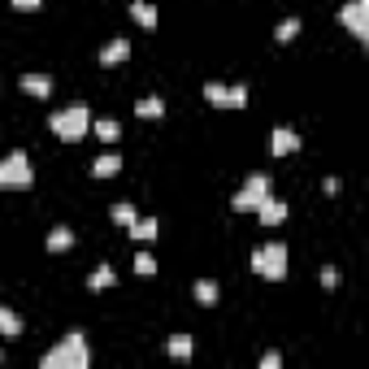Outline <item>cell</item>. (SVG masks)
<instances>
[{
  "mask_svg": "<svg viewBox=\"0 0 369 369\" xmlns=\"http://www.w3.org/2000/svg\"><path fill=\"white\" fill-rule=\"evenodd\" d=\"M91 130H96V135H100V140H105V144H113V140H118V135H122V126H118V122H113V118H100V122H96Z\"/></svg>",
  "mask_w": 369,
  "mask_h": 369,
  "instance_id": "603a6c76",
  "label": "cell"
},
{
  "mask_svg": "<svg viewBox=\"0 0 369 369\" xmlns=\"http://www.w3.org/2000/svg\"><path fill=\"white\" fill-rule=\"evenodd\" d=\"M0 335H9V339L22 335V317H17L13 308H5V304H0Z\"/></svg>",
  "mask_w": 369,
  "mask_h": 369,
  "instance_id": "e0dca14e",
  "label": "cell"
},
{
  "mask_svg": "<svg viewBox=\"0 0 369 369\" xmlns=\"http://www.w3.org/2000/svg\"><path fill=\"white\" fill-rule=\"evenodd\" d=\"M113 283H118V274H113L109 265H100V269H91V274H87V287L91 291H109Z\"/></svg>",
  "mask_w": 369,
  "mask_h": 369,
  "instance_id": "ac0fdd59",
  "label": "cell"
},
{
  "mask_svg": "<svg viewBox=\"0 0 369 369\" xmlns=\"http://www.w3.org/2000/svg\"><path fill=\"white\" fill-rule=\"evenodd\" d=\"M126 230H130V239H140V243H152V239L161 235V222H157V218H135Z\"/></svg>",
  "mask_w": 369,
  "mask_h": 369,
  "instance_id": "9c48e42d",
  "label": "cell"
},
{
  "mask_svg": "<svg viewBox=\"0 0 369 369\" xmlns=\"http://www.w3.org/2000/svg\"><path fill=\"white\" fill-rule=\"evenodd\" d=\"M17 87H22L27 96H35V100H44V96L52 91V79H48V74H22V83H17Z\"/></svg>",
  "mask_w": 369,
  "mask_h": 369,
  "instance_id": "30bf717a",
  "label": "cell"
},
{
  "mask_svg": "<svg viewBox=\"0 0 369 369\" xmlns=\"http://www.w3.org/2000/svg\"><path fill=\"white\" fill-rule=\"evenodd\" d=\"M135 274H157V257H152V252H140V257H135Z\"/></svg>",
  "mask_w": 369,
  "mask_h": 369,
  "instance_id": "cb8c5ba5",
  "label": "cell"
},
{
  "mask_svg": "<svg viewBox=\"0 0 369 369\" xmlns=\"http://www.w3.org/2000/svg\"><path fill=\"white\" fill-rule=\"evenodd\" d=\"M48 126H52L57 140L74 144V140H83V135L91 130V113H87V105H66L61 113H52V118H48Z\"/></svg>",
  "mask_w": 369,
  "mask_h": 369,
  "instance_id": "7a4b0ae2",
  "label": "cell"
},
{
  "mask_svg": "<svg viewBox=\"0 0 369 369\" xmlns=\"http://www.w3.org/2000/svg\"><path fill=\"white\" fill-rule=\"evenodd\" d=\"M296 35H300V17H283V22L274 27V40H278V44H291Z\"/></svg>",
  "mask_w": 369,
  "mask_h": 369,
  "instance_id": "ffe728a7",
  "label": "cell"
},
{
  "mask_svg": "<svg viewBox=\"0 0 369 369\" xmlns=\"http://www.w3.org/2000/svg\"><path fill=\"white\" fill-rule=\"evenodd\" d=\"M87 365H91V347H87L83 330H70V335L57 347H48L44 361H40V369H87Z\"/></svg>",
  "mask_w": 369,
  "mask_h": 369,
  "instance_id": "6da1fadb",
  "label": "cell"
},
{
  "mask_svg": "<svg viewBox=\"0 0 369 369\" xmlns=\"http://www.w3.org/2000/svg\"><path fill=\"white\" fill-rule=\"evenodd\" d=\"M339 22L352 31L361 44H369V0H347V5L339 9Z\"/></svg>",
  "mask_w": 369,
  "mask_h": 369,
  "instance_id": "8992f818",
  "label": "cell"
},
{
  "mask_svg": "<svg viewBox=\"0 0 369 369\" xmlns=\"http://www.w3.org/2000/svg\"><path fill=\"white\" fill-rule=\"evenodd\" d=\"M204 100L213 109H243L248 105V87H226V83H204Z\"/></svg>",
  "mask_w": 369,
  "mask_h": 369,
  "instance_id": "52a82bcc",
  "label": "cell"
},
{
  "mask_svg": "<svg viewBox=\"0 0 369 369\" xmlns=\"http://www.w3.org/2000/svg\"><path fill=\"white\" fill-rule=\"evenodd\" d=\"M265 196H274V183H269V174L257 170V174H248V179H243V187L235 191V196H230V204H235L239 213H248V209L257 213V204H261Z\"/></svg>",
  "mask_w": 369,
  "mask_h": 369,
  "instance_id": "277c9868",
  "label": "cell"
},
{
  "mask_svg": "<svg viewBox=\"0 0 369 369\" xmlns=\"http://www.w3.org/2000/svg\"><path fill=\"white\" fill-rule=\"evenodd\" d=\"M44 248H48V252H66V248H74V230H70V226H57V230H48Z\"/></svg>",
  "mask_w": 369,
  "mask_h": 369,
  "instance_id": "9a60e30c",
  "label": "cell"
},
{
  "mask_svg": "<svg viewBox=\"0 0 369 369\" xmlns=\"http://www.w3.org/2000/svg\"><path fill=\"white\" fill-rule=\"evenodd\" d=\"M0 361H5V356H0Z\"/></svg>",
  "mask_w": 369,
  "mask_h": 369,
  "instance_id": "83f0119b",
  "label": "cell"
},
{
  "mask_svg": "<svg viewBox=\"0 0 369 369\" xmlns=\"http://www.w3.org/2000/svg\"><path fill=\"white\" fill-rule=\"evenodd\" d=\"M44 0H13V9H40Z\"/></svg>",
  "mask_w": 369,
  "mask_h": 369,
  "instance_id": "4316f807",
  "label": "cell"
},
{
  "mask_svg": "<svg viewBox=\"0 0 369 369\" xmlns=\"http://www.w3.org/2000/svg\"><path fill=\"white\" fill-rule=\"evenodd\" d=\"M35 183V170L27 161V152H9L5 161H0V187H31Z\"/></svg>",
  "mask_w": 369,
  "mask_h": 369,
  "instance_id": "5b68a950",
  "label": "cell"
},
{
  "mask_svg": "<svg viewBox=\"0 0 369 369\" xmlns=\"http://www.w3.org/2000/svg\"><path fill=\"white\" fill-rule=\"evenodd\" d=\"M191 352H196V343H191V335H174V339H170V356H174V361H187Z\"/></svg>",
  "mask_w": 369,
  "mask_h": 369,
  "instance_id": "44dd1931",
  "label": "cell"
},
{
  "mask_svg": "<svg viewBox=\"0 0 369 369\" xmlns=\"http://www.w3.org/2000/svg\"><path fill=\"white\" fill-rule=\"evenodd\" d=\"M109 213H113V222H118V226H130L135 218H140V213H135V204H130V200H118V204H113Z\"/></svg>",
  "mask_w": 369,
  "mask_h": 369,
  "instance_id": "7402d4cb",
  "label": "cell"
},
{
  "mask_svg": "<svg viewBox=\"0 0 369 369\" xmlns=\"http://www.w3.org/2000/svg\"><path fill=\"white\" fill-rule=\"evenodd\" d=\"M191 291H196V304H204V308L218 304V283H213V278H196V287H191Z\"/></svg>",
  "mask_w": 369,
  "mask_h": 369,
  "instance_id": "2e32d148",
  "label": "cell"
},
{
  "mask_svg": "<svg viewBox=\"0 0 369 369\" xmlns=\"http://www.w3.org/2000/svg\"><path fill=\"white\" fill-rule=\"evenodd\" d=\"M278 365H283L278 352H265V356H261V369H278Z\"/></svg>",
  "mask_w": 369,
  "mask_h": 369,
  "instance_id": "484cf974",
  "label": "cell"
},
{
  "mask_svg": "<svg viewBox=\"0 0 369 369\" xmlns=\"http://www.w3.org/2000/svg\"><path fill=\"white\" fill-rule=\"evenodd\" d=\"M252 269H257L261 278H269V283H278V278H287V243H261V248H252Z\"/></svg>",
  "mask_w": 369,
  "mask_h": 369,
  "instance_id": "3957f363",
  "label": "cell"
},
{
  "mask_svg": "<svg viewBox=\"0 0 369 369\" xmlns=\"http://www.w3.org/2000/svg\"><path fill=\"white\" fill-rule=\"evenodd\" d=\"M296 148H300V135L291 130V126H278L274 130V152H278V157H287V152H296Z\"/></svg>",
  "mask_w": 369,
  "mask_h": 369,
  "instance_id": "5bb4252c",
  "label": "cell"
},
{
  "mask_svg": "<svg viewBox=\"0 0 369 369\" xmlns=\"http://www.w3.org/2000/svg\"><path fill=\"white\" fill-rule=\"evenodd\" d=\"M130 57V44L126 40H109L105 48H100V66H122Z\"/></svg>",
  "mask_w": 369,
  "mask_h": 369,
  "instance_id": "4fadbf2b",
  "label": "cell"
},
{
  "mask_svg": "<svg viewBox=\"0 0 369 369\" xmlns=\"http://www.w3.org/2000/svg\"><path fill=\"white\" fill-rule=\"evenodd\" d=\"M322 287H339V269L335 265H322Z\"/></svg>",
  "mask_w": 369,
  "mask_h": 369,
  "instance_id": "d4e9b609",
  "label": "cell"
},
{
  "mask_svg": "<svg viewBox=\"0 0 369 369\" xmlns=\"http://www.w3.org/2000/svg\"><path fill=\"white\" fill-rule=\"evenodd\" d=\"M135 113H140V118H161V113H165V100H161V96H144V100L135 105Z\"/></svg>",
  "mask_w": 369,
  "mask_h": 369,
  "instance_id": "d6986e66",
  "label": "cell"
},
{
  "mask_svg": "<svg viewBox=\"0 0 369 369\" xmlns=\"http://www.w3.org/2000/svg\"><path fill=\"white\" fill-rule=\"evenodd\" d=\"M130 17L144 31H152V27H157V5H152V0H130Z\"/></svg>",
  "mask_w": 369,
  "mask_h": 369,
  "instance_id": "8fae6325",
  "label": "cell"
},
{
  "mask_svg": "<svg viewBox=\"0 0 369 369\" xmlns=\"http://www.w3.org/2000/svg\"><path fill=\"white\" fill-rule=\"evenodd\" d=\"M257 218H261L265 226H278V222L287 218V204H283L278 196H265V200L257 204Z\"/></svg>",
  "mask_w": 369,
  "mask_h": 369,
  "instance_id": "ba28073f",
  "label": "cell"
},
{
  "mask_svg": "<svg viewBox=\"0 0 369 369\" xmlns=\"http://www.w3.org/2000/svg\"><path fill=\"white\" fill-rule=\"evenodd\" d=\"M118 170H122V157H118V152H105V157L91 161V179H113Z\"/></svg>",
  "mask_w": 369,
  "mask_h": 369,
  "instance_id": "7c38bea8",
  "label": "cell"
}]
</instances>
